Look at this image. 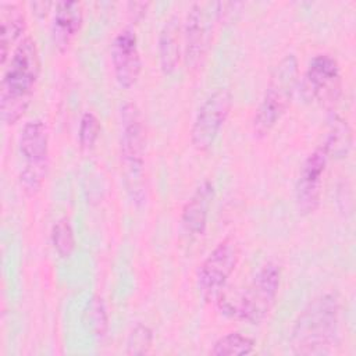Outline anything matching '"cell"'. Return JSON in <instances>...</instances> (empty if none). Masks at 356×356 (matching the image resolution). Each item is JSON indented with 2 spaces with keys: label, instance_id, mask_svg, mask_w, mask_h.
Instances as JSON below:
<instances>
[{
  "label": "cell",
  "instance_id": "6da1fadb",
  "mask_svg": "<svg viewBox=\"0 0 356 356\" xmlns=\"http://www.w3.org/2000/svg\"><path fill=\"white\" fill-rule=\"evenodd\" d=\"M39 74L40 57L36 40L25 35L14 47L1 78L0 113L6 125L15 124L28 110Z\"/></svg>",
  "mask_w": 356,
  "mask_h": 356
},
{
  "label": "cell",
  "instance_id": "7a4b0ae2",
  "mask_svg": "<svg viewBox=\"0 0 356 356\" xmlns=\"http://www.w3.org/2000/svg\"><path fill=\"white\" fill-rule=\"evenodd\" d=\"M341 303L335 293H324L307 303L292 328L291 350L317 356L331 350L337 341Z\"/></svg>",
  "mask_w": 356,
  "mask_h": 356
},
{
  "label": "cell",
  "instance_id": "3957f363",
  "mask_svg": "<svg viewBox=\"0 0 356 356\" xmlns=\"http://www.w3.org/2000/svg\"><path fill=\"white\" fill-rule=\"evenodd\" d=\"M299 85V63L295 54H285L274 67L263 97L252 120L256 136H266L285 114Z\"/></svg>",
  "mask_w": 356,
  "mask_h": 356
},
{
  "label": "cell",
  "instance_id": "277c9868",
  "mask_svg": "<svg viewBox=\"0 0 356 356\" xmlns=\"http://www.w3.org/2000/svg\"><path fill=\"white\" fill-rule=\"evenodd\" d=\"M146 132L139 107L125 102L120 110V156L127 191L135 202L143 199Z\"/></svg>",
  "mask_w": 356,
  "mask_h": 356
},
{
  "label": "cell",
  "instance_id": "5b68a950",
  "mask_svg": "<svg viewBox=\"0 0 356 356\" xmlns=\"http://www.w3.org/2000/svg\"><path fill=\"white\" fill-rule=\"evenodd\" d=\"M281 284V268L274 261L264 263L243 289L239 300L229 305L232 316L249 324H260L271 312Z\"/></svg>",
  "mask_w": 356,
  "mask_h": 356
},
{
  "label": "cell",
  "instance_id": "8992f818",
  "mask_svg": "<svg viewBox=\"0 0 356 356\" xmlns=\"http://www.w3.org/2000/svg\"><path fill=\"white\" fill-rule=\"evenodd\" d=\"M24 167L19 184L28 196L36 195L47 175L49 168V131L42 120H29L24 124L18 139Z\"/></svg>",
  "mask_w": 356,
  "mask_h": 356
},
{
  "label": "cell",
  "instance_id": "52a82bcc",
  "mask_svg": "<svg viewBox=\"0 0 356 356\" xmlns=\"http://www.w3.org/2000/svg\"><path fill=\"white\" fill-rule=\"evenodd\" d=\"M241 259V248L236 239L228 236L218 242L206 256L197 270L196 285L200 296L213 302L218 299L236 268Z\"/></svg>",
  "mask_w": 356,
  "mask_h": 356
},
{
  "label": "cell",
  "instance_id": "ba28073f",
  "mask_svg": "<svg viewBox=\"0 0 356 356\" xmlns=\"http://www.w3.org/2000/svg\"><path fill=\"white\" fill-rule=\"evenodd\" d=\"M303 100L318 104H334L341 92V68L328 53L316 54L299 79Z\"/></svg>",
  "mask_w": 356,
  "mask_h": 356
},
{
  "label": "cell",
  "instance_id": "9c48e42d",
  "mask_svg": "<svg viewBox=\"0 0 356 356\" xmlns=\"http://www.w3.org/2000/svg\"><path fill=\"white\" fill-rule=\"evenodd\" d=\"M231 106L232 95L227 88L216 89L200 104L191 128V142L197 152H206L213 146Z\"/></svg>",
  "mask_w": 356,
  "mask_h": 356
},
{
  "label": "cell",
  "instance_id": "30bf717a",
  "mask_svg": "<svg viewBox=\"0 0 356 356\" xmlns=\"http://www.w3.org/2000/svg\"><path fill=\"white\" fill-rule=\"evenodd\" d=\"M330 156L323 145L317 146L300 165V171L295 185V200L298 211L303 216L312 214L317 210L321 192L323 177Z\"/></svg>",
  "mask_w": 356,
  "mask_h": 356
},
{
  "label": "cell",
  "instance_id": "8fae6325",
  "mask_svg": "<svg viewBox=\"0 0 356 356\" xmlns=\"http://www.w3.org/2000/svg\"><path fill=\"white\" fill-rule=\"evenodd\" d=\"M209 4L193 3L188 10L184 28L185 61L189 68H199L209 51L211 42V13Z\"/></svg>",
  "mask_w": 356,
  "mask_h": 356
},
{
  "label": "cell",
  "instance_id": "7c38bea8",
  "mask_svg": "<svg viewBox=\"0 0 356 356\" xmlns=\"http://www.w3.org/2000/svg\"><path fill=\"white\" fill-rule=\"evenodd\" d=\"M110 57L118 85L125 89L134 86L142 71V58L136 35L131 28H124L114 36Z\"/></svg>",
  "mask_w": 356,
  "mask_h": 356
},
{
  "label": "cell",
  "instance_id": "4fadbf2b",
  "mask_svg": "<svg viewBox=\"0 0 356 356\" xmlns=\"http://www.w3.org/2000/svg\"><path fill=\"white\" fill-rule=\"evenodd\" d=\"M83 22V7L79 1L65 0L54 4L51 38L60 51H65L75 39Z\"/></svg>",
  "mask_w": 356,
  "mask_h": 356
},
{
  "label": "cell",
  "instance_id": "5bb4252c",
  "mask_svg": "<svg viewBox=\"0 0 356 356\" xmlns=\"http://www.w3.org/2000/svg\"><path fill=\"white\" fill-rule=\"evenodd\" d=\"M213 193V185L206 179L195 189L185 203L181 214V224L188 235L200 236L204 234Z\"/></svg>",
  "mask_w": 356,
  "mask_h": 356
},
{
  "label": "cell",
  "instance_id": "9a60e30c",
  "mask_svg": "<svg viewBox=\"0 0 356 356\" xmlns=\"http://www.w3.org/2000/svg\"><path fill=\"white\" fill-rule=\"evenodd\" d=\"M1 22V65H6L11 56V46H17L25 36L26 19L24 10L17 3H0Z\"/></svg>",
  "mask_w": 356,
  "mask_h": 356
},
{
  "label": "cell",
  "instance_id": "2e32d148",
  "mask_svg": "<svg viewBox=\"0 0 356 356\" xmlns=\"http://www.w3.org/2000/svg\"><path fill=\"white\" fill-rule=\"evenodd\" d=\"M159 60L164 74H171L181 58V24L177 15H171L163 24L159 39Z\"/></svg>",
  "mask_w": 356,
  "mask_h": 356
},
{
  "label": "cell",
  "instance_id": "e0dca14e",
  "mask_svg": "<svg viewBox=\"0 0 356 356\" xmlns=\"http://www.w3.org/2000/svg\"><path fill=\"white\" fill-rule=\"evenodd\" d=\"M323 146L330 157H346L352 147V129L346 120L338 115L332 118Z\"/></svg>",
  "mask_w": 356,
  "mask_h": 356
},
{
  "label": "cell",
  "instance_id": "ac0fdd59",
  "mask_svg": "<svg viewBox=\"0 0 356 356\" xmlns=\"http://www.w3.org/2000/svg\"><path fill=\"white\" fill-rule=\"evenodd\" d=\"M254 339L242 334V332H228L220 337L213 348L210 355L214 356H235V355H249L254 350Z\"/></svg>",
  "mask_w": 356,
  "mask_h": 356
},
{
  "label": "cell",
  "instance_id": "d6986e66",
  "mask_svg": "<svg viewBox=\"0 0 356 356\" xmlns=\"http://www.w3.org/2000/svg\"><path fill=\"white\" fill-rule=\"evenodd\" d=\"M51 243L61 257H68L75 249V235L67 217L58 218L51 228Z\"/></svg>",
  "mask_w": 356,
  "mask_h": 356
},
{
  "label": "cell",
  "instance_id": "ffe728a7",
  "mask_svg": "<svg viewBox=\"0 0 356 356\" xmlns=\"http://www.w3.org/2000/svg\"><path fill=\"white\" fill-rule=\"evenodd\" d=\"M85 318L89 330L97 338H103L108 330V314L104 300L100 296H93L86 307Z\"/></svg>",
  "mask_w": 356,
  "mask_h": 356
},
{
  "label": "cell",
  "instance_id": "44dd1931",
  "mask_svg": "<svg viewBox=\"0 0 356 356\" xmlns=\"http://www.w3.org/2000/svg\"><path fill=\"white\" fill-rule=\"evenodd\" d=\"M153 343L152 330L142 323L132 327L127 339V353L128 355H145L150 350Z\"/></svg>",
  "mask_w": 356,
  "mask_h": 356
},
{
  "label": "cell",
  "instance_id": "7402d4cb",
  "mask_svg": "<svg viewBox=\"0 0 356 356\" xmlns=\"http://www.w3.org/2000/svg\"><path fill=\"white\" fill-rule=\"evenodd\" d=\"M100 134V121L92 111H85L79 121L78 140L82 150H90Z\"/></svg>",
  "mask_w": 356,
  "mask_h": 356
},
{
  "label": "cell",
  "instance_id": "603a6c76",
  "mask_svg": "<svg viewBox=\"0 0 356 356\" xmlns=\"http://www.w3.org/2000/svg\"><path fill=\"white\" fill-rule=\"evenodd\" d=\"M128 13L131 15L132 19H140L145 14H146V10L149 7V3L146 1H131L128 3Z\"/></svg>",
  "mask_w": 356,
  "mask_h": 356
},
{
  "label": "cell",
  "instance_id": "cb8c5ba5",
  "mask_svg": "<svg viewBox=\"0 0 356 356\" xmlns=\"http://www.w3.org/2000/svg\"><path fill=\"white\" fill-rule=\"evenodd\" d=\"M31 6H32L35 14H38L39 17H44L50 11V7L53 6V3H49V1H35Z\"/></svg>",
  "mask_w": 356,
  "mask_h": 356
}]
</instances>
